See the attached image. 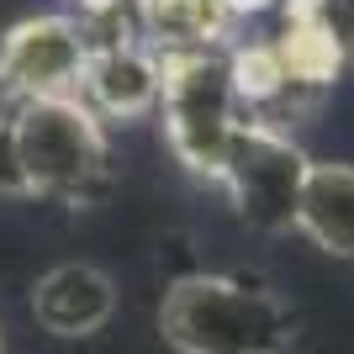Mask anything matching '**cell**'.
<instances>
[{"label":"cell","instance_id":"obj_2","mask_svg":"<svg viewBox=\"0 0 354 354\" xmlns=\"http://www.w3.org/2000/svg\"><path fill=\"white\" fill-rule=\"evenodd\" d=\"M21 196L80 207L106 185V127L80 95L21 101L6 122Z\"/></svg>","mask_w":354,"mask_h":354},{"label":"cell","instance_id":"obj_5","mask_svg":"<svg viewBox=\"0 0 354 354\" xmlns=\"http://www.w3.org/2000/svg\"><path fill=\"white\" fill-rule=\"evenodd\" d=\"M127 11L106 16V21H80L85 27V74H80V101L101 122H138L159 111V53L117 21Z\"/></svg>","mask_w":354,"mask_h":354},{"label":"cell","instance_id":"obj_8","mask_svg":"<svg viewBox=\"0 0 354 354\" xmlns=\"http://www.w3.org/2000/svg\"><path fill=\"white\" fill-rule=\"evenodd\" d=\"M296 227L333 259H354V164L312 159L296 201Z\"/></svg>","mask_w":354,"mask_h":354},{"label":"cell","instance_id":"obj_4","mask_svg":"<svg viewBox=\"0 0 354 354\" xmlns=\"http://www.w3.org/2000/svg\"><path fill=\"white\" fill-rule=\"evenodd\" d=\"M307 153L291 133H281L265 117H238L233 138L222 148L217 185L238 207V217L259 233H286L296 227V201L307 180Z\"/></svg>","mask_w":354,"mask_h":354},{"label":"cell","instance_id":"obj_1","mask_svg":"<svg viewBox=\"0 0 354 354\" xmlns=\"http://www.w3.org/2000/svg\"><path fill=\"white\" fill-rule=\"evenodd\" d=\"M159 333L180 354H286L296 312L243 275H185L164 291Z\"/></svg>","mask_w":354,"mask_h":354},{"label":"cell","instance_id":"obj_3","mask_svg":"<svg viewBox=\"0 0 354 354\" xmlns=\"http://www.w3.org/2000/svg\"><path fill=\"white\" fill-rule=\"evenodd\" d=\"M159 111H164V138L175 148V159L191 175L217 180L222 148L243 117V106L233 95L227 48L159 53Z\"/></svg>","mask_w":354,"mask_h":354},{"label":"cell","instance_id":"obj_6","mask_svg":"<svg viewBox=\"0 0 354 354\" xmlns=\"http://www.w3.org/2000/svg\"><path fill=\"white\" fill-rule=\"evenodd\" d=\"M85 27L80 16L48 11L27 16L0 37V90L21 101H53V95H80L85 74Z\"/></svg>","mask_w":354,"mask_h":354},{"label":"cell","instance_id":"obj_10","mask_svg":"<svg viewBox=\"0 0 354 354\" xmlns=\"http://www.w3.org/2000/svg\"><path fill=\"white\" fill-rule=\"evenodd\" d=\"M0 196H21V180H16V164H11V138H6V122H0Z\"/></svg>","mask_w":354,"mask_h":354},{"label":"cell","instance_id":"obj_7","mask_svg":"<svg viewBox=\"0 0 354 354\" xmlns=\"http://www.w3.org/2000/svg\"><path fill=\"white\" fill-rule=\"evenodd\" d=\"M117 312V281L101 265H53L32 286V317L53 339H90Z\"/></svg>","mask_w":354,"mask_h":354},{"label":"cell","instance_id":"obj_9","mask_svg":"<svg viewBox=\"0 0 354 354\" xmlns=\"http://www.w3.org/2000/svg\"><path fill=\"white\" fill-rule=\"evenodd\" d=\"M133 27L153 53L217 48L227 16L217 0H133Z\"/></svg>","mask_w":354,"mask_h":354},{"label":"cell","instance_id":"obj_11","mask_svg":"<svg viewBox=\"0 0 354 354\" xmlns=\"http://www.w3.org/2000/svg\"><path fill=\"white\" fill-rule=\"evenodd\" d=\"M0 354H6V339H0Z\"/></svg>","mask_w":354,"mask_h":354}]
</instances>
